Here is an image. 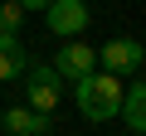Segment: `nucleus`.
Listing matches in <instances>:
<instances>
[{
    "label": "nucleus",
    "instance_id": "obj_1",
    "mask_svg": "<svg viewBox=\"0 0 146 136\" xmlns=\"http://www.w3.org/2000/svg\"><path fill=\"white\" fill-rule=\"evenodd\" d=\"M73 97H78V112L88 121H112L122 112V78L107 73V68H93L88 78L73 83Z\"/></svg>",
    "mask_w": 146,
    "mask_h": 136
},
{
    "label": "nucleus",
    "instance_id": "obj_2",
    "mask_svg": "<svg viewBox=\"0 0 146 136\" xmlns=\"http://www.w3.org/2000/svg\"><path fill=\"white\" fill-rule=\"evenodd\" d=\"M44 24H49V34H58V39H78V34L93 24L88 0H49V5H44Z\"/></svg>",
    "mask_w": 146,
    "mask_h": 136
},
{
    "label": "nucleus",
    "instance_id": "obj_3",
    "mask_svg": "<svg viewBox=\"0 0 146 136\" xmlns=\"http://www.w3.org/2000/svg\"><path fill=\"white\" fill-rule=\"evenodd\" d=\"M58 92H63V78L54 73V63H29L25 68V97H29L34 112H54Z\"/></svg>",
    "mask_w": 146,
    "mask_h": 136
},
{
    "label": "nucleus",
    "instance_id": "obj_4",
    "mask_svg": "<svg viewBox=\"0 0 146 136\" xmlns=\"http://www.w3.org/2000/svg\"><path fill=\"white\" fill-rule=\"evenodd\" d=\"M141 58H146V44H136V39H127V34L107 39L102 53H98V63L107 68V73H117V78H136V73H141Z\"/></svg>",
    "mask_w": 146,
    "mask_h": 136
},
{
    "label": "nucleus",
    "instance_id": "obj_5",
    "mask_svg": "<svg viewBox=\"0 0 146 136\" xmlns=\"http://www.w3.org/2000/svg\"><path fill=\"white\" fill-rule=\"evenodd\" d=\"M93 68H98V49H93V44H83V39L63 44V49H58V58H54V73H58L63 83H78V78H88Z\"/></svg>",
    "mask_w": 146,
    "mask_h": 136
},
{
    "label": "nucleus",
    "instance_id": "obj_6",
    "mask_svg": "<svg viewBox=\"0 0 146 136\" xmlns=\"http://www.w3.org/2000/svg\"><path fill=\"white\" fill-rule=\"evenodd\" d=\"M5 131L10 136H49L54 131V121H49V112H34L29 102H20V107H5Z\"/></svg>",
    "mask_w": 146,
    "mask_h": 136
},
{
    "label": "nucleus",
    "instance_id": "obj_7",
    "mask_svg": "<svg viewBox=\"0 0 146 136\" xmlns=\"http://www.w3.org/2000/svg\"><path fill=\"white\" fill-rule=\"evenodd\" d=\"M25 68H29V53H25L20 34H5V29H0V83H10V78H20Z\"/></svg>",
    "mask_w": 146,
    "mask_h": 136
},
{
    "label": "nucleus",
    "instance_id": "obj_8",
    "mask_svg": "<svg viewBox=\"0 0 146 136\" xmlns=\"http://www.w3.org/2000/svg\"><path fill=\"white\" fill-rule=\"evenodd\" d=\"M117 117H122L131 131H141V136H146V78H136V83L122 92V112H117Z\"/></svg>",
    "mask_w": 146,
    "mask_h": 136
},
{
    "label": "nucleus",
    "instance_id": "obj_9",
    "mask_svg": "<svg viewBox=\"0 0 146 136\" xmlns=\"http://www.w3.org/2000/svg\"><path fill=\"white\" fill-rule=\"evenodd\" d=\"M20 24H25V5H20V0L0 5V29H5V34H20Z\"/></svg>",
    "mask_w": 146,
    "mask_h": 136
},
{
    "label": "nucleus",
    "instance_id": "obj_10",
    "mask_svg": "<svg viewBox=\"0 0 146 136\" xmlns=\"http://www.w3.org/2000/svg\"><path fill=\"white\" fill-rule=\"evenodd\" d=\"M20 5H25V10H39V15H44V5H49V0H20Z\"/></svg>",
    "mask_w": 146,
    "mask_h": 136
},
{
    "label": "nucleus",
    "instance_id": "obj_11",
    "mask_svg": "<svg viewBox=\"0 0 146 136\" xmlns=\"http://www.w3.org/2000/svg\"><path fill=\"white\" fill-rule=\"evenodd\" d=\"M141 68H146V58H141Z\"/></svg>",
    "mask_w": 146,
    "mask_h": 136
}]
</instances>
